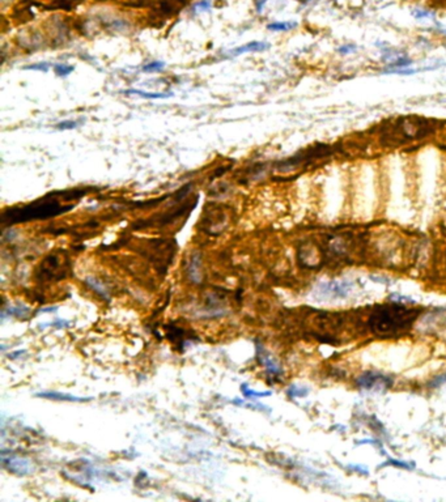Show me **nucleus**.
I'll return each instance as SVG.
<instances>
[{
    "instance_id": "nucleus-20",
    "label": "nucleus",
    "mask_w": 446,
    "mask_h": 502,
    "mask_svg": "<svg viewBox=\"0 0 446 502\" xmlns=\"http://www.w3.org/2000/svg\"><path fill=\"white\" fill-rule=\"evenodd\" d=\"M211 4H212V0H200L195 7H194V11L195 12H205V11H210Z\"/></svg>"
},
{
    "instance_id": "nucleus-4",
    "label": "nucleus",
    "mask_w": 446,
    "mask_h": 502,
    "mask_svg": "<svg viewBox=\"0 0 446 502\" xmlns=\"http://www.w3.org/2000/svg\"><path fill=\"white\" fill-rule=\"evenodd\" d=\"M2 464L6 470L9 472L16 473V475L25 476L29 475L33 471V466L28 459H24L21 456L16 455V454L11 453V451H2Z\"/></svg>"
},
{
    "instance_id": "nucleus-5",
    "label": "nucleus",
    "mask_w": 446,
    "mask_h": 502,
    "mask_svg": "<svg viewBox=\"0 0 446 502\" xmlns=\"http://www.w3.org/2000/svg\"><path fill=\"white\" fill-rule=\"evenodd\" d=\"M359 386L367 390H381V388H386L393 383L390 378L381 374L376 373H367L359 378Z\"/></svg>"
},
{
    "instance_id": "nucleus-22",
    "label": "nucleus",
    "mask_w": 446,
    "mask_h": 502,
    "mask_svg": "<svg viewBox=\"0 0 446 502\" xmlns=\"http://www.w3.org/2000/svg\"><path fill=\"white\" fill-rule=\"evenodd\" d=\"M355 50H356V45L348 44V45H344V46L339 47V53L350 54V53H352V51H355Z\"/></svg>"
},
{
    "instance_id": "nucleus-13",
    "label": "nucleus",
    "mask_w": 446,
    "mask_h": 502,
    "mask_svg": "<svg viewBox=\"0 0 446 502\" xmlns=\"http://www.w3.org/2000/svg\"><path fill=\"white\" fill-rule=\"evenodd\" d=\"M296 27H297V23H293V21H275V23L267 25V29L272 30V32H288Z\"/></svg>"
},
{
    "instance_id": "nucleus-24",
    "label": "nucleus",
    "mask_w": 446,
    "mask_h": 502,
    "mask_svg": "<svg viewBox=\"0 0 446 502\" xmlns=\"http://www.w3.org/2000/svg\"><path fill=\"white\" fill-rule=\"evenodd\" d=\"M443 34H446V30H443Z\"/></svg>"
},
{
    "instance_id": "nucleus-18",
    "label": "nucleus",
    "mask_w": 446,
    "mask_h": 502,
    "mask_svg": "<svg viewBox=\"0 0 446 502\" xmlns=\"http://www.w3.org/2000/svg\"><path fill=\"white\" fill-rule=\"evenodd\" d=\"M24 70H29V71H41V72H47L50 70V65L46 63V61H41V63H35V65H29L25 66Z\"/></svg>"
},
{
    "instance_id": "nucleus-2",
    "label": "nucleus",
    "mask_w": 446,
    "mask_h": 502,
    "mask_svg": "<svg viewBox=\"0 0 446 502\" xmlns=\"http://www.w3.org/2000/svg\"><path fill=\"white\" fill-rule=\"evenodd\" d=\"M68 208L71 207H63L56 199H54V200L41 199V200H37L32 204L23 205V207L18 208H8V210L4 211L2 220H3L4 224L8 225L34 221V220H44L62 215L66 211H68Z\"/></svg>"
},
{
    "instance_id": "nucleus-11",
    "label": "nucleus",
    "mask_w": 446,
    "mask_h": 502,
    "mask_svg": "<svg viewBox=\"0 0 446 502\" xmlns=\"http://www.w3.org/2000/svg\"><path fill=\"white\" fill-rule=\"evenodd\" d=\"M125 94H134V96H139L141 98H147V99H165L169 98V97H173L172 92L169 93H157V92H146L141 91V89H127L125 91Z\"/></svg>"
},
{
    "instance_id": "nucleus-21",
    "label": "nucleus",
    "mask_w": 446,
    "mask_h": 502,
    "mask_svg": "<svg viewBox=\"0 0 446 502\" xmlns=\"http://www.w3.org/2000/svg\"><path fill=\"white\" fill-rule=\"evenodd\" d=\"M307 390H303V388H297L296 386H291V388L288 390V395L291 398H297V396H303V395H307Z\"/></svg>"
},
{
    "instance_id": "nucleus-10",
    "label": "nucleus",
    "mask_w": 446,
    "mask_h": 502,
    "mask_svg": "<svg viewBox=\"0 0 446 502\" xmlns=\"http://www.w3.org/2000/svg\"><path fill=\"white\" fill-rule=\"evenodd\" d=\"M84 283L87 284V285L89 286V288H91V289L93 290V292H96L97 295L101 296V297L105 298V300H109V296H110V292H109V289H108V288H106V285L103 283V281H99L98 279L92 278V276H89V278L85 279Z\"/></svg>"
},
{
    "instance_id": "nucleus-9",
    "label": "nucleus",
    "mask_w": 446,
    "mask_h": 502,
    "mask_svg": "<svg viewBox=\"0 0 446 502\" xmlns=\"http://www.w3.org/2000/svg\"><path fill=\"white\" fill-rule=\"evenodd\" d=\"M37 396L44 398V399H50V400H58V402H71V403H85V402H89L92 400V398H79V396H73V395L70 394H62V392H56V391H46V392H38Z\"/></svg>"
},
{
    "instance_id": "nucleus-14",
    "label": "nucleus",
    "mask_w": 446,
    "mask_h": 502,
    "mask_svg": "<svg viewBox=\"0 0 446 502\" xmlns=\"http://www.w3.org/2000/svg\"><path fill=\"white\" fill-rule=\"evenodd\" d=\"M241 392H242V395H244V398L245 399H257V398H263V396H269V395H271V392L270 391H254V390H251V388H249L248 386L244 383V385H241Z\"/></svg>"
},
{
    "instance_id": "nucleus-7",
    "label": "nucleus",
    "mask_w": 446,
    "mask_h": 502,
    "mask_svg": "<svg viewBox=\"0 0 446 502\" xmlns=\"http://www.w3.org/2000/svg\"><path fill=\"white\" fill-rule=\"evenodd\" d=\"M257 357H258V360H259L260 364L265 366L267 374H270V375H274V376L281 375V373H283V370H281V366H280L274 359H271V357H270V354L266 353V350L263 349V347L260 344H257Z\"/></svg>"
},
{
    "instance_id": "nucleus-17",
    "label": "nucleus",
    "mask_w": 446,
    "mask_h": 502,
    "mask_svg": "<svg viewBox=\"0 0 446 502\" xmlns=\"http://www.w3.org/2000/svg\"><path fill=\"white\" fill-rule=\"evenodd\" d=\"M79 122L76 120H65V122H60L58 124H55V129L59 130V131H66V130H73L77 127Z\"/></svg>"
},
{
    "instance_id": "nucleus-23",
    "label": "nucleus",
    "mask_w": 446,
    "mask_h": 502,
    "mask_svg": "<svg viewBox=\"0 0 446 502\" xmlns=\"http://www.w3.org/2000/svg\"><path fill=\"white\" fill-rule=\"evenodd\" d=\"M266 2H267V0H255V6H257V11L259 12V13H260V12H262L263 6H265V4H266Z\"/></svg>"
},
{
    "instance_id": "nucleus-19",
    "label": "nucleus",
    "mask_w": 446,
    "mask_h": 502,
    "mask_svg": "<svg viewBox=\"0 0 446 502\" xmlns=\"http://www.w3.org/2000/svg\"><path fill=\"white\" fill-rule=\"evenodd\" d=\"M412 16L415 18H428V17H435L436 13L435 12L427 11V9H414L412 11Z\"/></svg>"
},
{
    "instance_id": "nucleus-12",
    "label": "nucleus",
    "mask_w": 446,
    "mask_h": 502,
    "mask_svg": "<svg viewBox=\"0 0 446 502\" xmlns=\"http://www.w3.org/2000/svg\"><path fill=\"white\" fill-rule=\"evenodd\" d=\"M29 307L24 306V305H17V306H9L3 310L2 317H6L8 314L9 317H17V318H25L29 316Z\"/></svg>"
},
{
    "instance_id": "nucleus-3",
    "label": "nucleus",
    "mask_w": 446,
    "mask_h": 502,
    "mask_svg": "<svg viewBox=\"0 0 446 502\" xmlns=\"http://www.w3.org/2000/svg\"><path fill=\"white\" fill-rule=\"evenodd\" d=\"M70 271V262L65 253L47 255L37 269V278L41 281H58L65 279Z\"/></svg>"
},
{
    "instance_id": "nucleus-15",
    "label": "nucleus",
    "mask_w": 446,
    "mask_h": 502,
    "mask_svg": "<svg viewBox=\"0 0 446 502\" xmlns=\"http://www.w3.org/2000/svg\"><path fill=\"white\" fill-rule=\"evenodd\" d=\"M75 67L73 66H68L65 65V63H60V65H55L54 66V71H55V75L59 77H66L68 76L70 73L73 72Z\"/></svg>"
},
{
    "instance_id": "nucleus-8",
    "label": "nucleus",
    "mask_w": 446,
    "mask_h": 502,
    "mask_svg": "<svg viewBox=\"0 0 446 502\" xmlns=\"http://www.w3.org/2000/svg\"><path fill=\"white\" fill-rule=\"evenodd\" d=\"M270 49V44L267 42H262V41H253L249 42V44L244 45V46L236 47V49L228 51V56L229 58H234V56H238L241 54L245 53H257V51H265V50Z\"/></svg>"
},
{
    "instance_id": "nucleus-16",
    "label": "nucleus",
    "mask_w": 446,
    "mask_h": 502,
    "mask_svg": "<svg viewBox=\"0 0 446 502\" xmlns=\"http://www.w3.org/2000/svg\"><path fill=\"white\" fill-rule=\"evenodd\" d=\"M165 68L164 61H151L143 67V72H160Z\"/></svg>"
},
{
    "instance_id": "nucleus-6",
    "label": "nucleus",
    "mask_w": 446,
    "mask_h": 502,
    "mask_svg": "<svg viewBox=\"0 0 446 502\" xmlns=\"http://www.w3.org/2000/svg\"><path fill=\"white\" fill-rule=\"evenodd\" d=\"M187 278L193 284H201L203 269H201V255L194 253L187 263Z\"/></svg>"
},
{
    "instance_id": "nucleus-1",
    "label": "nucleus",
    "mask_w": 446,
    "mask_h": 502,
    "mask_svg": "<svg viewBox=\"0 0 446 502\" xmlns=\"http://www.w3.org/2000/svg\"><path fill=\"white\" fill-rule=\"evenodd\" d=\"M417 311L403 305H383L372 312L369 326L378 335H394L404 331L414 323Z\"/></svg>"
}]
</instances>
